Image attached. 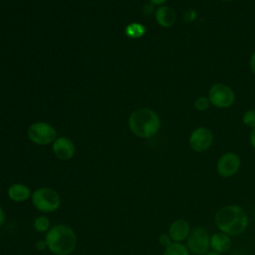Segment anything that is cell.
Segmentation results:
<instances>
[{"instance_id": "6da1fadb", "label": "cell", "mask_w": 255, "mask_h": 255, "mask_svg": "<svg viewBox=\"0 0 255 255\" xmlns=\"http://www.w3.org/2000/svg\"><path fill=\"white\" fill-rule=\"evenodd\" d=\"M213 221L218 231L231 237H238L244 234L250 224L247 210L236 203L221 206L215 212Z\"/></svg>"}, {"instance_id": "7a4b0ae2", "label": "cell", "mask_w": 255, "mask_h": 255, "mask_svg": "<svg viewBox=\"0 0 255 255\" xmlns=\"http://www.w3.org/2000/svg\"><path fill=\"white\" fill-rule=\"evenodd\" d=\"M47 249L54 255H71L77 246V235L67 224L53 225L45 235Z\"/></svg>"}, {"instance_id": "3957f363", "label": "cell", "mask_w": 255, "mask_h": 255, "mask_svg": "<svg viewBox=\"0 0 255 255\" xmlns=\"http://www.w3.org/2000/svg\"><path fill=\"white\" fill-rule=\"evenodd\" d=\"M130 130L139 137L148 138L153 136L160 128L158 116L147 108L135 110L128 119Z\"/></svg>"}, {"instance_id": "277c9868", "label": "cell", "mask_w": 255, "mask_h": 255, "mask_svg": "<svg viewBox=\"0 0 255 255\" xmlns=\"http://www.w3.org/2000/svg\"><path fill=\"white\" fill-rule=\"evenodd\" d=\"M31 201L36 210L42 213H52L61 205L60 194L51 187H39L32 192Z\"/></svg>"}, {"instance_id": "5b68a950", "label": "cell", "mask_w": 255, "mask_h": 255, "mask_svg": "<svg viewBox=\"0 0 255 255\" xmlns=\"http://www.w3.org/2000/svg\"><path fill=\"white\" fill-rule=\"evenodd\" d=\"M210 233L203 226L192 227L185 245L191 255H205L210 250Z\"/></svg>"}, {"instance_id": "8992f818", "label": "cell", "mask_w": 255, "mask_h": 255, "mask_svg": "<svg viewBox=\"0 0 255 255\" xmlns=\"http://www.w3.org/2000/svg\"><path fill=\"white\" fill-rule=\"evenodd\" d=\"M207 98L212 106L218 109H227L233 105L235 94L228 85L216 83L210 87Z\"/></svg>"}, {"instance_id": "52a82bcc", "label": "cell", "mask_w": 255, "mask_h": 255, "mask_svg": "<svg viewBox=\"0 0 255 255\" xmlns=\"http://www.w3.org/2000/svg\"><path fill=\"white\" fill-rule=\"evenodd\" d=\"M241 167V158L234 151H226L222 153L215 165L217 174L222 178H231L235 176Z\"/></svg>"}, {"instance_id": "ba28073f", "label": "cell", "mask_w": 255, "mask_h": 255, "mask_svg": "<svg viewBox=\"0 0 255 255\" xmlns=\"http://www.w3.org/2000/svg\"><path fill=\"white\" fill-rule=\"evenodd\" d=\"M213 139V133L209 128L199 127L191 131L188 138V144L194 152L201 153L211 147Z\"/></svg>"}, {"instance_id": "9c48e42d", "label": "cell", "mask_w": 255, "mask_h": 255, "mask_svg": "<svg viewBox=\"0 0 255 255\" xmlns=\"http://www.w3.org/2000/svg\"><path fill=\"white\" fill-rule=\"evenodd\" d=\"M29 138L40 145H46L56 139L55 128L46 123H35L28 128Z\"/></svg>"}, {"instance_id": "30bf717a", "label": "cell", "mask_w": 255, "mask_h": 255, "mask_svg": "<svg viewBox=\"0 0 255 255\" xmlns=\"http://www.w3.org/2000/svg\"><path fill=\"white\" fill-rule=\"evenodd\" d=\"M191 229L192 227L188 220L184 218H177L169 224L167 233L170 236L172 242L184 243L189 236Z\"/></svg>"}, {"instance_id": "8fae6325", "label": "cell", "mask_w": 255, "mask_h": 255, "mask_svg": "<svg viewBox=\"0 0 255 255\" xmlns=\"http://www.w3.org/2000/svg\"><path fill=\"white\" fill-rule=\"evenodd\" d=\"M53 151L58 158L62 160H69L75 154V145L71 139L61 136L54 140Z\"/></svg>"}, {"instance_id": "7c38bea8", "label": "cell", "mask_w": 255, "mask_h": 255, "mask_svg": "<svg viewBox=\"0 0 255 255\" xmlns=\"http://www.w3.org/2000/svg\"><path fill=\"white\" fill-rule=\"evenodd\" d=\"M232 237L221 232L216 231L210 235V250L220 254H226L231 250Z\"/></svg>"}, {"instance_id": "4fadbf2b", "label": "cell", "mask_w": 255, "mask_h": 255, "mask_svg": "<svg viewBox=\"0 0 255 255\" xmlns=\"http://www.w3.org/2000/svg\"><path fill=\"white\" fill-rule=\"evenodd\" d=\"M7 195L14 202H24L32 195L30 187L24 183H13L7 189Z\"/></svg>"}, {"instance_id": "5bb4252c", "label": "cell", "mask_w": 255, "mask_h": 255, "mask_svg": "<svg viewBox=\"0 0 255 255\" xmlns=\"http://www.w3.org/2000/svg\"><path fill=\"white\" fill-rule=\"evenodd\" d=\"M155 20L161 27L169 28L176 22V13L171 7L163 5L156 9Z\"/></svg>"}, {"instance_id": "9a60e30c", "label": "cell", "mask_w": 255, "mask_h": 255, "mask_svg": "<svg viewBox=\"0 0 255 255\" xmlns=\"http://www.w3.org/2000/svg\"><path fill=\"white\" fill-rule=\"evenodd\" d=\"M162 255H191L185 243L172 242L164 248Z\"/></svg>"}, {"instance_id": "2e32d148", "label": "cell", "mask_w": 255, "mask_h": 255, "mask_svg": "<svg viewBox=\"0 0 255 255\" xmlns=\"http://www.w3.org/2000/svg\"><path fill=\"white\" fill-rule=\"evenodd\" d=\"M33 227L39 233H47L52 226L50 219L46 215H39L34 219Z\"/></svg>"}, {"instance_id": "e0dca14e", "label": "cell", "mask_w": 255, "mask_h": 255, "mask_svg": "<svg viewBox=\"0 0 255 255\" xmlns=\"http://www.w3.org/2000/svg\"><path fill=\"white\" fill-rule=\"evenodd\" d=\"M126 34L129 38H140L145 34V27L139 23L128 24L126 28Z\"/></svg>"}, {"instance_id": "ac0fdd59", "label": "cell", "mask_w": 255, "mask_h": 255, "mask_svg": "<svg viewBox=\"0 0 255 255\" xmlns=\"http://www.w3.org/2000/svg\"><path fill=\"white\" fill-rule=\"evenodd\" d=\"M242 122L243 124L247 127L250 128L251 129L255 128V109L248 110L243 114L242 117Z\"/></svg>"}, {"instance_id": "d6986e66", "label": "cell", "mask_w": 255, "mask_h": 255, "mask_svg": "<svg viewBox=\"0 0 255 255\" xmlns=\"http://www.w3.org/2000/svg\"><path fill=\"white\" fill-rule=\"evenodd\" d=\"M210 105H211V104H210L208 98H207V97H204V96L198 97V98L194 101V104H193L195 110H196V111H199V112H204V111L208 110Z\"/></svg>"}, {"instance_id": "ffe728a7", "label": "cell", "mask_w": 255, "mask_h": 255, "mask_svg": "<svg viewBox=\"0 0 255 255\" xmlns=\"http://www.w3.org/2000/svg\"><path fill=\"white\" fill-rule=\"evenodd\" d=\"M183 21L187 22V23H191L193 21H195V19L197 18V11L193 8H189L187 9L184 13H183Z\"/></svg>"}, {"instance_id": "44dd1931", "label": "cell", "mask_w": 255, "mask_h": 255, "mask_svg": "<svg viewBox=\"0 0 255 255\" xmlns=\"http://www.w3.org/2000/svg\"><path fill=\"white\" fill-rule=\"evenodd\" d=\"M158 243L163 247H167L168 245H170L172 243V240L170 238V236L168 235V233H162L159 235L158 237Z\"/></svg>"}, {"instance_id": "7402d4cb", "label": "cell", "mask_w": 255, "mask_h": 255, "mask_svg": "<svg viewBox=\"0 0 255 255\" xmlns=\"http://www.w3.org/2000/svg\"><path fill=\"white\" fill-rule=\"evenodd\" d=\"M35 247L38 251H44L47 249V244H46V241L45 239L44 240H38L35 244Z\"/></svg>"}, {"instance_id": "603a6c76", "label": "cell", "mask_w": 255, "mask_h": 255, "mask_svg": "<svg viewBox=\"0 0 255 255\" xmlns=\"http://www.w3.org/2000/svg\"><path fill=\"white\" fill-rule=\"evenodd\" d=\"M249 67L251 72L255 75V52L252 53L251 57H250V61H249Z\"/></svg>"}, {"instance_id": "cb8c5ba5", "label": "cell", "mask_w": 255, "mask_h": 255, "mask_svg": "<svg viewBox=\"0 0 255 255\" xmlns=\"http://www.w3.org/2000/svg\"><path fill=\"white\" fill-rule=\"evenodd\" d=\"M249 142L251 144V146L255 149V128L251 129L250 134H249Z\"/></svg>"}, {"instance_id": "d4e9b609", "label": "cell", "mask_w": 255, "mask_h": 255, "mask_svg": "<svg viewBox=\"0 0 255 255\" xmlns=\"http://www.w3.org/2000/svg\"><path fill=\"white\" fill-rule=\"evenodd\" d=\"M4 221H5V212L3 207L0 205V227L3 225Z\"/></svg>"}, {"instance_id": "484cf974", "label": "cell", "mask_w": 255, "mask_h": 255, "mask_svg": "<svg viewBox=\"0 0 255 255\" xmlns=\"http://www.w3.org/2000/svg\"><path fill=\"white\" fill-rule=\"evenodd\" d=\"M231 255H249V253L244 250H233L231 252Z\"/></svg>"}, {"instance_id": "4316f807", "label": "cell", "mask_w": 255, "mask_h": 255, "mask_svg": "<svg viewBox=\"0 0 255 255\" xmlns=\"http://www.w3.org/2000/svg\"><path fill=\"white\" fill-rule=\"evenodd\" d=\"M152 4L154 5H160V4H163L166 0H149Z\"/></svg>"}, {"instance_id": "83f0119b", "label": "cell", "mask_w": 255, "mask_h": 255, "mask_svg": "<svg viewBox=\"0 0 255 255\" xmlns=\"http://www.w3.org/2000/svg\"><path fill=\"white\" fill-rule=\"evenodd\" d=\"M205 255H223V254H220V253H218V252H215V251L209 250Z\"/></svg>"}, {"instance_id": "f1b7e54d", "label": "cell", "mask_w": 255, "mask_h": 255, "mask_svg": "<svg viewBox=\"0 0 255 255\" xmlns=\"http://www.w3.org/2000/svg\"><path fill=\"white\" fill-rule=\"evenodd\" d=\"M222 1H230V0H222Z\"/></svg>"}]
</instances>
